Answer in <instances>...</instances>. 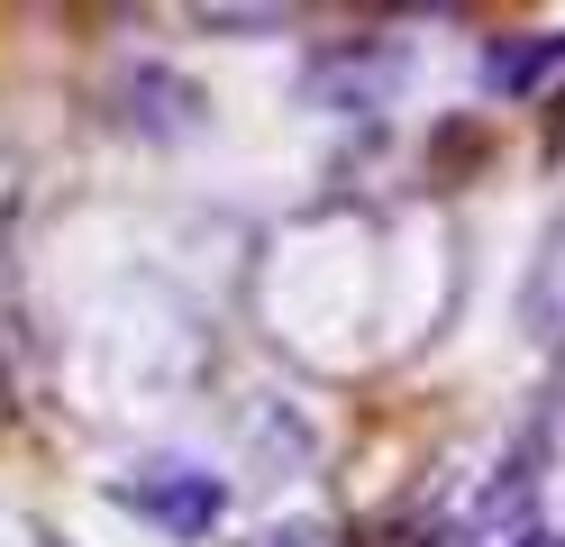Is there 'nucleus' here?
<instances>
[{"label": "nucleus", "instance_id": "nucleus-1", "mask_svg": "<svg viewBox=\"0 0 565 547\" xmlns=\"http://www.w3.org/2000/svg\"><path fill=\"white\" fill-rule=\"evenodd\" d=\"M110 502L137 511V520H156L164 538H210L228 520V474H210L192 456H147V465H128L110 484Z\"/></svg>", "mask_w": 565, "mask_h": 547}, {"label": "nucleus", "instance_id": "nucleus-2", "mask_svg": "<svg viewBox=\"0 0 565 547\" xmlns=\"http://www.w3.org/2000/svg\"><path fill=\"white\" fill-rule=\"evenodd\" d=\"M529 502H539V547H565V401L539 420V448H529Z\"/></svg>", "mask_w": 565, "mask_h": 547}, {"label": "nucleus", "instance_id": "nucleus-3", "mask_svg": "<svg viewBox=\"0 0 565 547\" xmlns=\"http://www.w3.org/2000/svg\"><path fill=\"white\" fill-rule=\"evenodd\" d=\"M556 73H565V36H529V46H492L483 83H492V92H511V101H529V92H547Z\"/></svg>", "mask_w": 565, "mask_h": 547}, {"label": "nucleus", "instance_id": "nucleus-4", "mask_svg": "<svg viewBox=\"0 0 565 547\" xmlns=\"http://www.w3.org/2000/svg\"><path fill=\"white\" fill-rule=\"evenodd\" d=\"M246 547H347L329 520H274V529H256Z\"/></svg>", "mask_w": 565, "mask_h": 547}, {"label": "nucleus", "instance_id": "nucleus-5", "mask_svg": "<svg viewBox=\"0 0 565 547\" xmlns=\"http://www.w3.org/2000/svg\"><path fill=\"white\" fill-rule=\"evenodd\" d=\"M201 28H282V10H201Z\"/></svg>", "mask_w": 565, "mask_h": 547}]
</instances>
